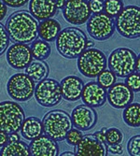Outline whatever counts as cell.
<instances>
[{"mask_svg":"<svg viewBox=\"0 0 140 156\" xmlns=\"http://www.w3.org/2000/svg\"><path fill=\"white\" fill-rule=\"evenodd\" d=\"M5 28L14 43L30 44L38 37V22L26 10L13 12L8 18Z\"/></svg>","mask_w":140,"mask_h":156,"instance_id":"obj_1","label":"cell"},{"mask_svg":"<svg viewBox=\"0 0 140 156\" xmlns=\"http://www.w3.org/2000/svg\"><path fill=\"white\" fill-rule=\"evenodd\" d=\"M134 92L124 82H116L108 88L107 100L116 109H123L134 101Z\"/></svg>","mask_w":140,"mask_h":156,"instance_id":"obj_14","label":"cell"},{"mask_svg":"<svg viewBox=\"0 0 140 156\" xmlns=\"http://www.w3.org/2000/svg\"><path fill=\"white\" fill-rule=\"evenodd\" d=\"M135 71L140 74V53L136 56V64H135Z\"/></svg>","mask_w":140,"mask_h":156,"instance_id":"obj_41","label":"cell"},{"mask_svg":"<svg viewBox=\"0 0 140 156\" xmlns=\"http://www.w3.org/2000/svg\"><path fill=\"white\" fill-rule=\"evenodd\" d=\"M35 81L25 73L12 75L7 83V93L16 102H26L34 95Z\"/></svg>","mask_w":140,"mask_h":156,"instance_id":"obj_8","label":"cell"},{"mask_svg":"<svg viewBox=\"0 0 140 156\" xmlns=\"http://www.w3.org/2000/svg\"><path fill=\"white\" fill-rule=\"evenodd\" d=\"M30 155L33 156H56L59 155V146L57 141L46 135H41L31 140L28 145Z\"/></svg>","mask_w":140,"mask_h":156,"instance_id":"obj_17","label":"cell"},{"mask_svg":"<svg viewBox=\"0 0 140 156\" xmlns=\"http://www.w3.org/2000/svg\"><path fill=\"white\" fill-rule=\"evenodd\" d=\"M25 119V112L17 102H0V131L18 133Z\"/></svg>","mask_w":140,"mask_h":156,"instance_id":"obj_7","label":"cell"},{"mask_svg":"<svg viewBox=\"0 0 140 156\" xmlns=\"http://www.w3.org/2000/svg\"><path fill=\"white\" fill-rule=\"evenodd\" d=\"M20 140V136L18 133H11L9 134V142H14V141Z\"/></svg>","mask_w":140,"mask_h":156,"instance_id":"obj_38","label":"cell"},{"mask_svg":"<svg viewBox=\"0 0 140 156\" xmlns=\"http://www.w3.org/2000/svg\"><path fill=\"white\" fill-rule=\"evenodd\" d=\"M104 1L105 0H88V5L93 14L100 13L104 11Z\"/></svg>","mask_w":140,"mask_h":156,"instance_id":"obj_33","label":"cell"},{"mask_svg":"<svg viewBox=\"0 0 140 156\" xmlns=\"http://www.w3.org/2000/svg\"><path fill=\"white\" fill-rule=\"evenodd\" d=\"M122 119L129 127H140V104L132 102L125 107L122 112Z\"/></svg>","mask_w":140,"mask_h":156,"instance_id":"obj_24","label":"cell"},{"mask_svg":"<svg viewBox=\"0 0 140 156\" xmlns=\"http://www.w3.org/2000/svg\"><path fill=\"white\" fill-rule=\"evenodd\" d=\"M20 131L24 139L31 141L43 134L42 122L37 117H27L24 119Z\"/></svg>","mask_w":140,"mask_h":156,"instance_id":"obj_21","label":"cell"},{"mask_svg":"<svg viewBox=\"0 0 140 156\" xmlns=\"http://www.w3.org/2000/svg\"><path fill=\"white\" fill-rule=\"evenodd\" d=\"M9 142V134L0 131V147H3Z\"/></svg>","mask_w":140,"mask_h":156,"instance_id":"obj_37","label":"cell"},{"mask_svg":"<svg viewBox=\"0 0 140 156\" xmlns=\"http://www.w3.org/2000/svg\"><path fill=\"white\" fill-rule=\"evenodd\" d=\"M3 1L9 8L18 9V8H22L24 5H26L28 2H29V0H3Z\"/></svg>","mask_w":140,"mask_h":156,"instance_id":"obj_34","label":"cell"},{"mask_svg":"<svg viewBox=\"0 0 140 156\" xmlns=\"http://www.w3.org/2000/svg\"><path fill=\"white\" fill-rule=\"evenodd\" d=\"M107 144L102 142L93 134L83 136L75 146V154L79 156H107Z\"/></svg>","mask_w":140,"mask_h":156,"instance_id":"obj_15","label":"cell"},{"mask_svg":"<svg viewBox=\"0 0 140 156\" xmlns=\"http://www.w3.org/2000/svg\"><path fill=\"white\" fill-rule=\"evenodd\" d=\"M136 56L135 52L130 48H117L109 54L107 66L117 77L126 78L135 71Z\"/></svg>","mask_w":140,"mask_h":156,"instance_id":"obj_6","label":"cell"},{"mask_svg":"<svg viewBox=\"0 0 140 156\" xmlns=\"http://www.w3.org/2000/svg\"><path fill=\"white\" fill-rule=\"evenodd\" d=\"M82 136H83L82 131H80V130H79L77 128H72L67 133L65 140H66V142H67L68 145H71V146L75 147L80 141Z\"/></svg>","mask_w":140,"mask_h":156,"instance_id":"obj_31","label":"cell"},{"mask_svg":"<svg viewBox=\"0 0 140 156\" xmlns=\"http://www.w3.org/2000/svg\"><path fill=\"white\" fill-rule=\"evenodd\" d=\"M124 83L134 92L139 93L140 92V74L136 71L131 73L125 78Z\"/></svg>","mask_w":140,"mask_h":156,"instance_id":"obj_30","label":"cell"},{"mask_svg":"<svg viewBox=\"0 0 140 156\" xmlns=\"http://www.w3.org/2000/svg\"><path fill=\"white\" fill-rule=\"evenodd\" d=\"M60 86L63 98L69 102H75L81 97L84 82L80 78L71 75L64 78Z\"/></svg>","mask_w":140,"mask_h":156,"instance_id":"obj_18","label":"cell"},{"mask_svg":"<svg viewBox=\"0 0 140 156\" xmlns=\"http://www.w3.org/2000/svg\"><path fill=\"white\" fill-rule=\"evenodd\" d=\"M106 136V142L107 145H113L121 143L123 140V134L122 132L116 127H111L107 129L105 133Z\"/></svg>","mask_w":140,"mask_h":156,"instance_id":"obj_28","label":"cell"},{"mask_svg":"<svg viewBox=\"0 0 140 156\" xmlns=\"http://www.w3.org/2000/svg\"><path fill=\"white\" fill-rule=\"evenodd\" d=\"M41 122L43 133L57 142L65 140L67 133L73 128L71 116L62 109L49 111Z\"/></svg>","mask_w":140,"mask_h":156,"instance_id":"obj_3","label":"cell"},{"mask_svg":"<svg viewBox=\"0 0 140 156\" xmlns=\"http://www.w3.org/2000/svg\"><path fill=\"white\" fill-rule=\"evenodd\" d=\"M59 155H61V156H67V155H69V156H74L76 154L73 151H65V152H63L62 154H59Z\"/></svg>","mask_w":140,"mask_h":156,"instance_id":"obj_42","label":"cell"},{"mask_svg":"<svg viewBox=\"0 0 140 156\" xmlns=\"http://www.w3.org/2000/svg\"><path fill=\"white\" fill-rule=\"evenodd\" d=\"M96 78H97V82L105 89H108L109 87H111L114 83H116L117 80V76L111 70L107 68L103 70Z\"/></svg>","mask_w":140,"mask_h":156,"instance_id":"obj_27","label":"cell"},{"mask_svg":"<svg viewBox=\"0 0 140 156\" xmlns=\"http://www.w3.org/2000/svg\"><path fill=\"white\" fill-rule=\"evenodd\" d=\"M62 30V26L57 20L52 18L41 21L38 23V37L47 42H52Z\"/></svg>","mask_w":140,"mask_h":156,"instance_id":"obj_20","label":"cell"},{"mask_svg":"<svg viewBox=\"0 0 140 156\" xmlns=\"http://www.w3.org/2000/svg\"><path fill=\"white\" fill-rule=\"evenodd\" d=\"M107 128H106V127H104V128H102V129H101V131H102L103 133H106V132H107Z\"/></svg>","mask_w":140,"mask_h":156,"instance_id":"obj_44","label":"cell"},{"mask_svg":"<svg viewBox=\"0 0 140 156\" xmlns=\"http://www.w3.org/2000/svg\"><path fill=\"white\" fill-rule=\"evenodd\" d=\"M1 156H28L30 155L29 148L23 141L18 140L14 142H8L1 147L0 150Z\"/></svg>","mask_w":140,"mask_h":156,"instance_id":"obj_23","label":"cell"},{"mask_svg":"<svg viewBox=\"0 0 140 156\" xmlns=\"http://www.w3.org/2000/svg\"><path fill=\"white\" fill-rule=\"evenodd\" d=\"M86 23L88 34L92 38L98 41L110 38L116 30L114 18H111L104 11L91 15Z\"/></svg>","mask_w":140,"mask_h":156,"instance_id":"obj_10","label":"cell"},{"mask_svg":"<svg viewBox=\"0 0 140 156\" xmlns=\"http://www.w3.org/2000/svg\"><path fill=\"white\" fill-rule=\"evenodd\" d=\"M93 46H94V42H93L92 40L87 41V48H93Z\"/></svg>","mask_w":140,"mask_h":156,"instance_id":"obj_43","label":"cell"},{"mask_svg":"<svg viewBox=\"0 0 140 156\" xmlns=\"http://www.w3.org/2000/svg\"><path fill=\"white\" fill-rule=\"evenodd\" d=\"M71 120L75 128L85 132L93 129L95 126L98 116L94 108L86 104L77 106L71 113Z\"/></svg>","mask_w":140,"mask_h":156,"instance_id":"obj_13","label":"cell"},{"mask_svg":"<svg viewBox=\"0 0 140 156\" xmlns=\"http://www.w3.org/2000/svg\"><path fill=\"white\" fill-rule=\"evenodd\" d=\"M25 74L29 76L35 82H39L44 79L48 78L50 68L49 66L44 62L40 60L32 61L24 68Z\"/></svg>","mask_w":140,"mask_h":156,"instance_id":"obj_22","label":"cell"},{"mask_svg":"<svg viewBox=\"0 0 140 156\" xmlns=\"http://www.w3.org/2000/svg\"><path fill=\"white\" fill-rule=\"evenodd\" d=\"M107 151L111 154H115V155H121L123 152V146L121 143L118 144H113V145H107Z\"/></svg>","mask_w":140,"mask_h":156,"instance_id":"obj_35","label":"cell"},{"mask_svg":"<svg viewBox=\"0 0 140 156\" xmlns=\"http://www.w3.org/2000/svg\"><path fill=\"white\" fill-rule=\"evenodd\" d=\"M124 8L122 0H105L104 12L111 18H116Z\"/></svg>","mask_w":140,"mask_h":156,"instance_id":"obj_26","label":"cell"},{"mask_svg":"<svg viewBox=\"0 0 140 156\" xmlns=\"http://www.w3.org/2000/svg\"><path fill=\"white\" fill-rule=\"evenodd\" d=\"M31 47L24 43H13L7 49L6 59L10 67L23 70L33 61Z\"/></svg>","mask_w":140,"mask_h":156,"instance_id":"obj_12","label":"cell"},{"mask_svg":"<svg viewBox=\"0 0 140 156\" xmlns=\"http://www.w3.org/2000/svg\"><path fill=\"white\" fill-rule=\"evenodd\" d=\"M28 8L29 12L37 21L52 18L58 11L55 0H29Z\"/></svg>","mask_w":140,"mask_h":156,"instance_id":"obj_19","label":"cell"},{"mask_svg":"<svg viewBox=\"0 0 140 156\" xmlns=\"http://www.w3.org/2000/svg\"><path fill=\"white\" fill-rule=\"evenodd\" d=\"M84 104L93 108H99L107 102V90L97 81L84 84L81 97Z\"/></svg>","mask_w":140,"mask_h":156,"instance_id":"obj_16","label":"cell"},{"mask_svg":"<svg viewBox=\"0 0 140 156\" xmlns=\"http://www.w3.org/2000/svg\"><path fill=\"white\" fill-rule=\"evenodd\" d=\"M34 96L36 101L44 108L57 106L63 98L60 83L54 79L46 78L36 85Z\"/></svg>","mask_w":140,"mask_h":156,"instance_id":"obj_9","label":"cell"},{"mask_svg":"<svg viewBox=\"0 0 140 156\" xmlns=\"http://www.w3.org/2000/svg\"><path fill=\"white\" fill-rule=\"evenodd\" d=\"M8 13V6L4 3L3 0H0V21L5 19Z\"/></svg>","mask_w":140,"mask_h":156,"instance_id":"obj_36","label":"cell"},{"mask_svg":"<svg viewBox=\"0 0 140 156\" xmlns=\"http://www.w3.org/2000/svg\"><path fill=\"white\" fill-rule=\"evenodd\" d=\"M31 51L33 57L36 60L45 61L47 60L51 53V48L49 42L42 40V39H36L32 42Z\"/></svg>","mask_w":140,"mask_h":156,"instance_id":"obj_25","label":"cell"},{"mask_svg":"<svg viewBox=\"0 0 140 156\" xmlns=\"http://www.w3.org/2000/svg\"><path fill=\"white\" fill-rule=\"evenodd\" d=\"M9 37L6 30L5 26L0 23V56H1L9 48Z\"/></svg>","mask_w":140,"mask_h":156,"instance_id":"obj_32","label":"cell"},{"mask_svg":"<svg viewBox=\"0 0 140 156\" xmlns=\"http://www.w3.org/2000/svg\"><path fill=\"white\" fill-rule=\"evenodd\" d=\"M62 12L65 20L73 25L86 23L92 15L88 0H66Z\"/></svg>","mask_w":140,"mask_h":156,"instance_id":"obj_11","label":"cell"},{"mask_svg":"<svg viewBox=\"0 0 140 156\" xmlns=\"http://www.w3.org/2000/svg\"><path fill=\"white\" fill-rule=\"evenodd\" d=\"M65 1L66 0H55V3H56V6H57V9H62L65 4Z\"/></svg>","mask_w":140,"mask_h":156,"instance_id":"obj_40","label":"cell"},{"mask_svg":"<svg viewBox=\"0 0 140 156\" xmlns=\"http://www.w3.org/2000/svg\"><path fill=\"white\" fill-rule=\"evenodd\" d=\"M93 135H94L98 139H99V140H101L102 142H106V136H105V133H103L101 130L95 132ZM106 143H107V142H106Z\"/></svg>","mask_w":140,"mask_h":156,"instance_id":"obj_39","label":"cell"},{"mask_svg":"<svg viewBox=\"0 0 140 156\" xmlns=\"http://www.w3.org/2000/svg\"><path fill=\"white\" fill-rule=\"evenodd\" d=\"M118 33L128 39L140 37V7L135 5L125 6L115 20Z\"/></svg>","mask_w":140,"mask_h":156,"instance_id":"obj_5","label":"cell"},{"mask_svg":"<svg viewBox=\"0 0 140 156\" xmlns=\"http://www.w3.org/2000/svg\"><path fill=\"white\" fill-rule=\"evenodd\" d=\"M88 37L79 27H66L55 39L56 50L66 59H77L87 49Z\"/></svg>","mask_w":140,"mask_h":156,"instance_id":"obj_2","label":"cell"},{"mask_svg":"<svg viewBox=\"0 0 140 156\" xmlns=\"http://www.w3.org/2000/svg\"><path fill=\"white\" fill-rule=\"evenodd\" d=\"M127 152L131 156H140V135L133 136L126 145Z\"/></svg>","mask_w":140,"mask_h":156,"instance_id":"obj_29","label":"cell"},{"mask_svg":"<svg viewBox=\"0 0 140 156\" xmlns=\"http://www.w3.org/2000/svg\"><path fill=\"white\" fill-rule=\"evenodd\" d=\"M77 66L84 77L93 79L107 68V58L101 50L87 48L77 58Z\"/></svg>","mask_w":140,"mask_h":156,"instance_id":"obj_4","label":"cell"}]
</instances>
